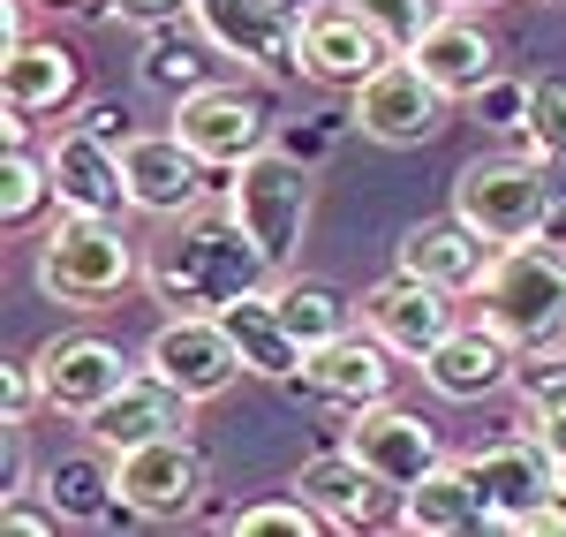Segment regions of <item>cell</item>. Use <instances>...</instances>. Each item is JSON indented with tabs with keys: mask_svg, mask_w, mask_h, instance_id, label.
<instances>
[{
	"mask_svg": "<svg viewBox=\"0 0 566 537\" xmlns=\"http://www.w3.org/2000/svg\"><path fill=\"white\" fill-rule=\"evenodd\" d=\"M144 280H151V296L167 303V318H219L227 303H242V296L280 288L272 258H264L227 213H189V220L175 227V242L151 258Z\"/></svg>",
	"mask_w": 566,
	"mask_h": 537,
	"instance_id": "cell-1",
	"label": "cell"
},
{
	"mask_svg": "<svg viewBox=\"0 0 566 537\" xmlns=\"http://www.w3.org/2000/svg\"><path fill=\"white\" fill-rule=\"evenodd\" d=\"M453 213L476 227L483 242L522 250L544 227L566 220V175L528 159V152H491V159H469L453 175Z\"/></svg>",
	"mask_w": 566,
	"mask_h": 537,
	"instance_id": "cell-2",
	"label": "cell"
},
{
	"mask_svg": "<svg viewBox=\"0 0 566 537\" xmlns=\"http://www.w3.org/2000/svg\"><path fill=\"white\" fill-rule=\"evenodd\" d=\"M310 205H317L310 159H295L287 144H264L258 159H242L234 175L219 182V213L272 258V272L295 266V250H303V235H310Z\"/></svg>",
	"mask_w": 566,
	"mask_h": 537,
	"instance_id": "cell-3",
	"label": "cell"
},
{
	"mask_svg": "<svg viewBox=\"0 0 566 537\" xmlns=\"http://www.w3.org/2000/svg\"><path fill=\"white\" fill-rule=\"evenodd\" d=\"M31 280H39L45 303H61V311H106V303L136 280L129 227H122V220H76V213H61V220L45 227Z\"/></svg>",
	"mask_w": 566,
	"mask_h": 537,
	"instance_id": "cell-4",
	"label": "cell"
},
{
	"mask_svg": "<svg viewBox=\"0 0 566 537\" xmlns=\"http://www.w3.org/2000/svg\"><path fill=\"white\" fill-rule=\"evenodd\" d=\"M476 318L499 326L522 357L528 349H552V341L566 333V258L559 250H536V242L499 250L491 280L476 288Z\"/></svg>",
	"mask_w": 566,
	"mask_h": 537,
	"instance_id": "cell-5",
	"label": "cell"
},
{
	"mask_svg": "<svg viewBox=\"0 0 566 537\" xmlns=\"http://www.w3.org/2000/svg\"><path fill=\"white\" fill-rule=\"evenodd\" d=\"M189 23L219 45V61H242L264 84L303 76V16L287 0H197Z\"/></svg>",
	"mask_w": 566,
	"mask_h": 537,
	"instance_id": "cell-6",
	"label": "cell"
},
{
	"mask_svg": "<svg viewBox=\"0 0 566 537\" xmlns=\"http://www.w3.org/2000/svg\"><path fill=\"white\" fill-rule=\"evenodd\" d=\"M446 114H453V99L408 61V53H392L378 76H363L348 91V130H363L370 144H392V152H416V144H431L446 130Z\"/></svg>",
	"mask_w": 566,
	"mask_h": 537,
	"instance_id": "cell-7",
	"label": "cell"
},
{
	"mask_svg": "<svg viewBox=\"0 0 566 537\" xmlns=\"http://www.w3.org/2000/svg\"><path fill=\"white\" fill-rule=\"evenodd\" d=\"M272 106H264L250 84H205L175 99V136L212 167V175H234L242 159H258L264 144H272Z\"/></svg>",
	"mask_w": 566,
	"mask_h": 537,
	"instance_id": "cell-8",
	"label": "cell"
},
{
	"mask_svg": "<svg viewBox=\"0 0 566 537\" xmlns=\"http://www.w3.org/2000/svg\"><path fill=\"white\" fill-rule=\"evenodd\" d=\"M114 485H122V507H136V523H181L212 493V462L189 432H175V440L114 454Z\"/></svg>",
	"mask_w": 566,
	"mask_h": 537,
	"instance_id": "cell-9",
	"label": "cell"
},
{
	"mask_svg": "<svg viewBox=\"0 0 566 537\" xmlns=\"http://www.w3.org/2000/svg\"><path fill=\"white\" fill-rule=\"evenodd\" d=\"M122 182H129V205L151 220H189L212 197V167L175 130H136L122 144Z\"/></svg>",
	"mask_w": 566,
	"mask_h": 537,
	"instance_id": "cell-10",
	"label": "cell"
},
{
	"mask_svg": "<svg viewBox=\"0 0 566 537\" xmlns=\"http://www.w3.org/2000/svg\"><path fill=\"white\" fill-rule=\"evenodd\" d=\"M340 447L378 477V485H392V493H408V485H423L438 462V432L416 416V409L400 402H370V409H348V424H340Z\"/></svg>",
	"mask_w": 566,
	"mask_h": 537,
	"instance_id": "cell-11",
	"label": "cell"
},
{
	"mask_svg": "<svg viewBox=\"0 0 566 537\" xmlns=\"http://www.w3.org/2000/svg\"><path fill=\"white\" fill-rule=\"evenodd\" d=\"M363 333H378L400 363H423L461 326V296H446V288H423V280H408V272H386V280H370L363 296Z\"/></svg>",
	"mask_w": 566,
	"mask_h": 537,
	"instance_id": "cell-12",
	"label": "cell"
},
{
	"mask_svg": "<svg viewBox=\"0 0 566 537\" xmlns=\"http://www.w3.org/2000/svg\"><path fill=\"white\" fill-rule=\"evenodd\" d=\"M144 371L167 379L189 402H212V394H227V386L242 379V349H234V333H227L219 318H167V326L144 341Z\"/></svg>",
	"mask_w": 566,
	"mask_h": 537,
	"instance_id": "cell-13",
	"label": "cell"
},
{
	"mask_svg": "<svg viewBox=\"0 0 566 537\" xmlns=\"http://www.w3.org/2000/svg\"><path fill=\"white\" fill-rule=\"evenodd\" d=\"M499 266V242H483L461 213H438V220H416L400 242H392V272L423 280V288H446V296H476Z\"/></svg>",
	"mask_w": 566,
	"mask_h": 537,
	"instance_id": "cell-14",
	"label": "cell"
},
{
	"mask_svg": "<svg viewBox=\"0 0 566 537\" xmlns=\"http://www.w3.org/2000/svg\"><path fill=\"white\" fill-rule=\"evenodd\" d=\"M136 371H144V363H129L122 341H106V333H61V341L39 349L45 409H61V416H76V424H84L98 402H114Z\"/></svg>",
	"mask_w": 566,
	"mask_h": 537,
	"instance_id": "cell-15",
	"label": "cell"
},
{
	"mask_svg": "<svg viewBox=\"0 0 566 537\" xmlns=\"http://www.w3.org/2000/svg\"><path fill=\"white\" fill-rule=\"evenodd\" d=\"M45 175H53V213H76V220H122V213H136L129 182H122V152L84 136L76 122L45 144Z\"/></svg>",
	"mask_w": 566,
	"mask_h": 537,
	"instance_id": "cell-16",
	"label": "cell"
},
{
	"mask_svg": "<svg viewBox=\"0 0 566 537\" xmlns=\"http://www.w3.org/2000/svg\"><path fill=\"white\" fill-rule=\"evenodd\" d=\"M461 469H469V485H476V507H483V515H499V523H522L528 507H544V499L559 493V462L536 447L528 432L491 440V447H469V454H461Z\"/></svg>",
	"mask_w": 566,
	"mask_h": 537,
	"instance_id": "cell-17",
	"label": "cell"
},
{
	"mask_svg": "<svg viewBox=\"0 0 566 537\" xmlns=\"http://www.w3.org/2000/svg\"><path fill=\"white\" fill-rule=\"evenodd\" d=\"M416 371H423V386H431L438 402H483V394L514 386L522 349H514L499 326H483V318H476V326H453V333H446Z\"/></svg>",
	"mask_w": 566,
	"mask_h": 537,
	"instance_id": "cell-18",
	"label": "cell"
},
{
	"mask_svg": "<svg viewBox=\"0 0 566 537\" xmlns=\"http://www.w3.org/2000/svg\"><path fill=\"white\" fill-rule=\"evenodd\" d=\"M189 409H197L189 394H175V386H167V379H151V371H136L114 402H98L84 416V440L98 454H129V447H151V440L189 432Z\"/></svg>",
	"mask_w": 566,
	"mask_h": 537,
	"instance_id": "cell-19",
	"label": "cell"
},
{
	"mask_svg": "<svg viewBox=\"0 0 566 537\" xmlns=\"http://www.w3.org/2000/svg\"><path fill=\"white\" fill-rule=\"evenodd\" d=\"M392 61V45L355 16L348 0H325L303 16V76L310 84H333V91H355L363 76H378Z\"/></svg>",
	"mask_w": 566,
	"mask_h": 537,
	"instance_id": "cell-20",
	"label": "cell"
},
{
	"mask_svg": "<svg viewBox=\"0 0 566 537\" xmlns=\"http://www.w3.org/2000/svg\"><path fill=\"white\" fill-rule=\"evenodd\" d=\"M295 499H303V507H317L333 530H355V537H363V530H378V523H386V507L400 493H392V485H378V477H370L348 447H325V454H310L303 469H295Z\"/></svg>",
	"mask_w": 566,
	"mask_h": 537,
	"instance_id": "cell-21",
	"label": "cell"
},
{
	"mask_svg": "<svg viewBox=\"0 0 566 537\" xmlns=\"http://www.w3.org/2000/svg\"><path fill=\"white\" fill-rule=\"evenodd\" d=\"M303 386L317 402H340V409L392 402V349L378 333H340V341L303 357Z\"/></svg>",
	"mask_w": 566,
	"mask_h": 537,
	"instance_id": "cell-22",
	"label": "cell"
},
{
	"mask_svg": "<svg viewBox=\"0 0 566 537\" xmlns=\"http://www.w3.org/2000/svg\"><path fill=\"white\" fill-rule=\"evenodd\" d=\"M84 91V61L61 39H23L15 53H0V106L15 114H61Z\"/></svg>",
	"mask_w": 566,
	"mask_h": 537,
	"instance_id": "cell-23",
	"label": "cell"
},
{
	"mask_svg": "<svg viewBox=\"0 0 566 537\" xmlns=\"http://www.w3.org/2000/svg\"><path fill=\"white\" fill-rule=\"evenodd\" d=\"M408 61H416L446 99H476V91L499 76V45H491V31H483L476 16H438Z\"/></svg>",
	"mask_w": 566,
	"mask_h": 537,
	"instance_id": "cell-24",
	"label": "cell"
},
{
	"mask_svg": "<svg viewBox=\"0 0 566 537\" xmlns=\"http://www.w3.org/2000/svg\"><path fill=\"white\" fill-rule=\"evenodd\" d=\"M219 326L234 333V349H242V371H250V379H264V386H303V341L280 326L272 288H264V296H242V303H227Z\"/></svg>",
	"mask_w": 566,
	"mask_h": 537,
	"instance_id": "cell-25",
	"label": "cell"
},
{
	"mask_svg": "<svg viewBox=\"0 0 566 537\" xmlns=\"http://www.w3.org/2000/svg\"><path fill=\"white\" fill-rule=\"evenodd\" d=\"M39 493L61 523H122V485H114V454H53L39 469Z\"/></svg>",
	"mask_w": 566,
	"mask_h": 537,
	"instance_id": "cell-26",
	"label": "cell"
},
{
	"mask_svg": "<svg viewBox=\"0 0 566 537\" xmlns=\"http://www.w3.org/2000/svg\"><path fill=\"white\" fill-rule=\"evenodd\" d=\"M219 45L197 31V23H175V31H151V45H144V61H136V76L159 91V99H189V91L219 84Z\"/></svg>",
	"mask_w": 566,
	"mask_h": 537,
	"instance_id": "cell-27",
	"label": "cell"
},
{
	"mask_svg": "<svg viewBox=\"0 0 566 537\" xmlns=\"http://www.w3.org/2000/svg\"><path fill=\"white\" fill-rule=\"evenodd\" d=\"M469 515H483V507H476V485H469L461 462H438L423 485L400 493V523H408V537H446V530H461Z\"/></svg>",
	"mask_w": 566,
	"mask_h": 537,
	"instance_id": "cell-28",
	"label": "cell"
},
{
	"mask_svg": "<svg viewBox=\"0 0 566 537\" xmlns=\"http://www.w3.org/2000/svg\"><path fill=\"white\" fill-rule=\"evenodd\" d=\"M272 303H280V326L310 349H325V341H340V333H355V303L348 296H333L325 280H280L272 288Z\"/></svg>",
	"mask_w": 566,
	"mask_h": 537,
	"instance_id": "cell-29",
	"label": "cell"
},
{
	"mask_svg": "<svg viewBox=\"0 0 566 537\" xmlns=\"http://www.w3.org/2000/svg\"><path fill=\"white\" fill-rule=\"evenodd\" d=\"M53 205V175H45V152H0V227L23 235L45 220Z\"/></svg>",
	"mask_w": 566,
	"mask_h": 537,
	"instance_id": "cell-30",
	"label": "cell"
},
{
	"mask_svg": "<svg viewBox=\"0 0 566 537\" xmlns=\"http://www.w3.org/2000/svg\"><path fill=\"white\" fill-rule=\"evenodd\" d=\"M514 152L566 167V76H528V122L514 136Z\"/></svg>",
	"mask_w": 566,
	"mask_h": 537,
	"instance_id": "cell-31",
	"label": "cell"
},
{
	"mask_svg": "<svg viewBox=\"0 0 566 537\" xmlns=\"http://www.w3.org/2000/svg\"><path fill=\"white\" fill-rule=\"evenodd\" d=\"M333 523L317 515V507H303V499H250V507H234L227 523H219V537H325Z\"/></svg>",
	"mask_w": 566,
	"mask_h": 537,
	"instance_id": "cell-32",
	"label": "cell"
},
{
	"mask_svg": "<svg viewBox=\"0 0 566 537\" xmlns=\"http://www.w3.org/2000/svg\"><path fill=\"white\" fill-rule=\"evenodd\" d=\"M348 8L392 45V53H416V45H423V31H431L438 16H446L438 0H348Z\"/></svg>",
	"mask_w": 566,
	"mask_h": 537,
	"instance_id": "cell-33",
	"label": "cell"
},
{
	"mask_svg": "<svg viewBox=\"0 0 566 537\" xmlns=\"http://www.w3.org/2000/svg\"><path fill=\"white\" fill-rule=\"evenodd\" d=\"M469 114H476V130H491V136H522V122H528V76H491V84L469 99Z\"/></svg>",
	"mask_w": 566,
	"mask_h": 537,
	"instance_id": "cell-34",
	"label": "cell"
},
{
	"mask_svg": "<svg viewBox=\"0 0 566 537\" xmlns=\"http://www.w3.org/2000/svg\"><path fill=\"white\" fill-rule=\"evenodd\" d=\"M522 432L552 454V462H566V386H536V394H522Z\"/></svg>",
	"mask_w": 566,
	"mask_h": 537,
	"instance_id": "cell-35",
	"label": "cell"
},
{
	"mask_svg": "<svg viewBox=\"0 0 566 537\" xmlns=\"http://www.w3.org/2000/svg\"><path fill=\"white\" fill-rule=\"evenodd\" d=\"M39 409H45L39 357H15V363H0V424H31Z\"/></svg>",
	"mask_w": 566,
	"mask_h": 537,
	"instance_id": "cell-36",
	"label": "cell"
},
{
	"mask_svg": "<svg viewBox=\"0 0 566 537\" xmlns=\"http://www.w3.org/2000/svg\"><path fill=\"white\" fill-rule=\"evenodd\" d=\"M189 8L197 0H98V16L122 31H175V23H189Z\"/></svg>",
	"mask_w": 566,
	"mask_h": 537,
	"instance_id": "cell-37",
	"label": "cell"
},
{
	"mask_svg": "<svg viewBox=\"0 0 566 537\" xmlns=\"http://www.w3.org/2000/svg\"><path fill=\"white\" fill-rule=\"evenodd\" d=\"M23 432L31 424H0V493L8 499L31 493V447H23Z\"/></svg>",
	"mask_w": 566,
	"mask_h": 537,
	"instance_id": "cell-38",
	"label": "cell"
},
{
	"mask_svg": "<svg viewBox=\"0 0 566 537\" xmlns=\"http://www.w3.org/2000/svg\"><path fill=\"white\" fill-rule=\"evenodd\" d=\"M76 130L84 136H98V144H114V152H122V144H129V114H122V106H114V99H91L84 114H76Z\"/></svg>",
	"mask_w": 566,
	"mask_h": 537,
	"instance_id": "cell-39",
	"label": "cell"
},
{
	"mask_svg": "<svg viewBox=\"0 0 566 537\" xmlns=\"http://www.w3.org/2000/svg\"><path fill=\"white\" fill-rule=\"evenodd\" d=\"M0 537H61V515L53 507H31V499H8L0 507Z\"/></svg>",
	"mask_w": 566,
	"mask_h": 537,
	"instance_id": "cell-40",
	"label": "cell"
},
{
	"mask_svg": "<svg viewBox=\"0 0 566 537\" xmlns=\"http://www.w3.org/2000/svg\"><path fill=\"white\" fill-rule=\"evenodd\" d=\"M514 537H566V493H552L544 507H528L522 523H514Z\"/></svg>",
	"mask_w": 566,
	"mask_h": 537,
	"instance_id": "cell-41",
	"label": "cell"
},
{
	"mask_svg": "<svg viewBox=\"0 0 566 537\" xmlns=\"http://www.w3.org/2000/svg\"><path fill=\"white\" fill-rule=\"evenodd\" d=\"M0 152H31V114H0Z\"/></svg>",
	"mask_w": 566,
	"mask_h": 537,
	"instance_id": "cell-42",
	"label": "cell"
},
{
	"mask_svg": "<svg viewBox=\"0 0 566 537\" xmlns=\"http://www.w3.org/2000/svg\"><path fill=\"white\" fill-rule=\"evenodd\" d=\"M446 537H514V523H499V515H469L461 530H446Z\"/></svg>",
	"mask_w": 566,
	"mask_h": 537,
	"instance_id": "cell-43",
	"label": "cell"
},
{
	"mask_svg": "<svg viewBox=\"0 0 566 537\" xmlns=\"http://www.w3.org/2000/svg\"><path fill=\"white\" fill-rule=\"evenodd\" d=\"M446 16H476V8H491V0H438Z\"/></svg>",
	"mask_w": 566,
	"mask_h": 537,
	"instance_id": "cell-44",
	"label": "cell"
},
{
	"mask_svg": "<svg viewBox=\"0 0 566 537\" xmlns=\"http://www.w3.org/2000/svg\"><path fill=\"white\" fill-rule=\"evenodd\" d=\"M31 8H61L69 16V8H98V0H31Z\"/></svg>",
	"mask_w": 566,
	"mask_h": 537,
	"instance_id": "cell-45",
	"label": "cell"
},
{
	"mask_svg": "<svg viewBox=\"0 0 566 537\" xmlns=\"http://www.w3.org/2000/svg\"><path fill=\"white\" fill-rule=\"evenodd\" d=\"M287 8H295V16H310V8H325V0H287Z\"/></svg>",
	"mask_w": 566,
	"mask_h": 537,
	"instance_id": "cell-46",
	"label": "cell"
},
{
	"mask_svg": "<svg viewBox=\"0 0 566 537\" xmlns=\"http://www.w3.org/2000/svg\"><path fill=\"white\" fill-rule=\"evenodd\" d=\"M559 493H566V462H559Z\"/></svg>",
	"mask_w": 566,
	"mask_h": 537,
	"instance_id": "cell-47",
	"label": "cell"
}]
</instances>
